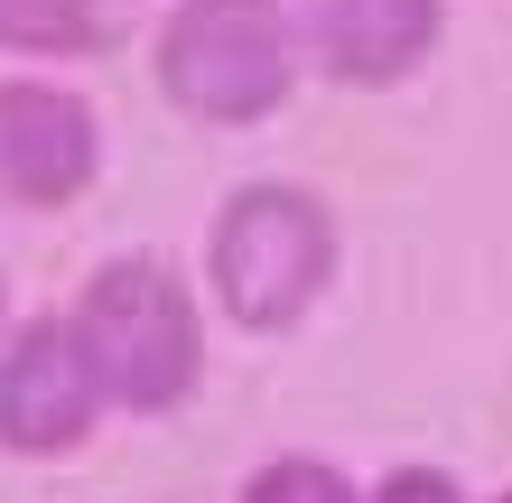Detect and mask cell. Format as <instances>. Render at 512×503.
<instances>
[{"label": "cell", "instance_id": "cell-1", "mask_svg": "<svg viewBox=\"0 0 512 503\" xmlns=\"http://www.w3.org/2000/svg\"><path fill=\"white\" fill-rule=\"evenodd\" d=\"M66 336L94 373L103 410H122V420H168L205 392V299L159 252L94 261L66 299Z\"/></svg>", "mask_w": 512, "mask_h": 503}, {"label": "cell", "instance_id": "cell-2", "mask_svg": "<svg viewBox=\"0 0 512 503\" xmlns=\"http://www.w3.org/2000/svg\"><path fill=\"white\" fill-rule=\"evenodd\" d=\"M345 271V224L308 177H243L205 215V299L243 336H298Z\"/></svg>", "mask_w": 512, "mask_h": 503}, {"label": "cell", "instance_id": "cell-3", "mask_svg": "<svg viewBox=\"0 0 512 503\" xmlns=\"http://www.w3.org/2000/svg\"><path fill=\"white\" fill-rule=\"evenodd\" d=\"M308 56H298L289 0H168L149 28V84L168 112L205 131H261L280 122Z\"/></svg>", "mask_w": 512, "mask_h": 503}, {"label": "cell", "instance_id": "cell-4", "mask_svg": "<svg viewBox=\"0 0 512 503\" xmlns=\"http://www.w3.org/2000/svg\"><path fill=\"white\" fill-rule=\"evenodd\" d=\"M103 177V112L66 75H0V205L10 215H66Z\"/></svg>", "mask_w": 512, "mask_h": 503}, {"label": "cell", "instance_id": "cell-5", "mask_svg": "<svg viewBox=\"0 0 512 503\" xmlns=\"http://www.w3.org/2000/svg\"><path fill=\"white\" fill-rule=\"evenodd\" d=\"M103 429V392L66 336V308L10 317L0 336V448L10 457H75Z\"/></svg>", "mask_w": 512, "mask_h": 503}, {"label": "cell", "instance_id": "cell-6", "mask_svg": "<svg viewBox=\"0 0 512 503\" xmlns=\"http://www.w3.org/2000/svg\"><path fill=\"white\" fill-rule=\"evenodd\" d=\"M289 19L308 75L345 84V94L410 84L447 38V0H289Z\"/></svg>", "mask_w": 512, "mask_h": 503}, {"label": "cell", "instance_id": "cell-7", "mask_svg": "<svg viewBox=\"0 0 512 503\" xmlns=\"http://www.w3.org/2000/svg\"><path fill=\"white\" fill-rule=\"evenodd\" d=\"M112 47V19L103 0H0V56L19 66H84V56Z\"/></svg>", "mask_w": 512, "mask_h": 503}, {"label": "cell", "instance_id": "cell-8", "mask_svg": "<svg viewBox=\"0 0 512 503\" xmlns=\"http://www.w3.org/2000/svg\"><path fill=\"white\" fill-rule=\"evenodd\" d=\"M233 503H364V485H354L336 457H317V448H280V457H261L243 476Z\"/></svg>", "mask_w": 512, "mask_h": 503}, {"label": "cell", "instance_id": "cell-9", "mask_svg": "<svg viewBox=\"0 0 512 503\" xmlns=\"http://www.w3.org/2000/svg\"><path fill=\"white\" fill-rule=\"evenodd\" d=\"M364 503H475L447 466H429V457H401V466H382V476L364 485Z\"/></svg>", "mask_w": 512, "mask_h": 503}, {"label": "cell", "instance_id": "cell-10", "mask_svg": "<svg viewBox=\"0 0 512 503\" xmlns=\"http://www.w3.org/2000/svg\"><path fill=\"white\" fill-rule=\"evenodd\" d=\"M0 336H10V271H0Z\"/></svg>", "mask_w": 512, "mask_h": 503}, {"label": "cell", "instance_id": "cell-11", "mask_svg": "<svg viewBox=\"0 0 512 503\" xmlns=\"http://www.w3.org/2000/svg\"><path fill=\"white\" fill-rule=\"evenodd\" d=\"M485 503H512V485H503V494H485Z\"/></svg>", "mask_w": 512, "mask_h": 503}]
</instances>
